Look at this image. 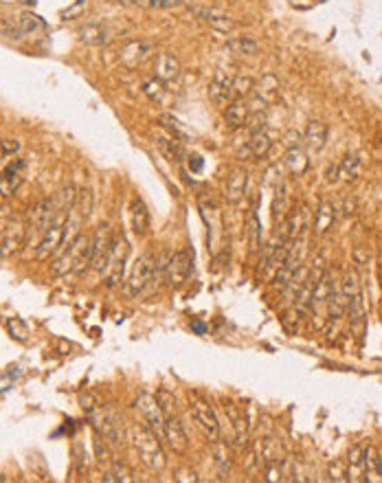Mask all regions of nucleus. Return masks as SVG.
Instances as JSON below:
<instances>
[{"label":"nucleus","mask_w":382,"mask_h":483,"mask_svg":"<svg viewBox=\"0 0 382 483\" xmlns=\"http://www.w3.org/2000/svg\"><path fill=\"white\" fill-rule=\"evenodd\" d=\"M92 204H94V196L92 191L88 187L79 189L77 191V198H75V211L81 215V218H88L92 213Z\"/></svg>","instance_id":"obj_39"},{"label":"nucleus","mask_w":382,"mask_h":483,"mask_svg":"<svg viewBox=\"0 0 382 483\" xmlns=\"http://www.w3.org/2000/svg\"><path fill=\"white\" fill-rule=\"evenodd\" d=\"M304 141L310 152H321L327 143V128L321 121H310L304 132Z\"/></svg>","instance_id":"obj_29"},{"label":"nucleus","mask_w":382,"mask_h":483,"mask_svg":"<svg viewBox=\"0 0 382 483\" xmlns=\"http://www.w3.org/2000/svg\"><path fill=\"white\" fill-rule=\"evenodd\" d=\"M249 240H251V248L257 251L259 244H262V222L257 218V209H253L249 218Z\"/></svg>","instance_id":"obj_43"},{"label":"nucleus","mask_w":382,"mask_h":483,"mask_svg":"<svg viewBox=\"0 0 382 483\" xmlns=\"http://www.w3.org/2000/svg\"><path fill=\"white\" fill-rule=\"evenodd\" d=\"M194 329H196V332H200V334H202V332H204V325H200V323H194Z\"/></svg>","instance_id":"obj_53"},{"label":"nucleus","mask_w":382,"mask_h":483,"mask_svg":"<svg viewBox=\"0 0 382 483\" xmlns=\"http://www.w3.org/2000/svg\"><path fill=\"white\" fill-rule=\"evenodd\" d=\"M187 0H143L141 7L145 9H172V7H181Z\"/></svg>","instance_id":"obj_45"},{"label":"nucleus","mask_w":382,"mask_h":483,"mask_svg":"<svg viewBox=\"0 0 382 483\" xmlns=\"http://www.w3.org/2000/svg\"><path fill=\"white\" fill-rule=\"evenodd\" d=\"M283 165H285V170H288L290 174L301 176L310 167V158H308V154L301 147H290L288 152H285V156H283Z\"/></svg>","instance_id":"obj_30"},{"label":"nucleus","mask_w":382,"mask_h":483,"mask_svg":"<svg viewBox=\"0 0 382 483\" xmlns=\"http://www.w3.org/2000/svg\"><path fill=\"white\" fill-rule=\"evenodd\" d=\"M128 441L132 444V448L139 455V459L149 468V470L160 473L165 470L167 466V457H165V450L160 446V437L145 426L143 422H132L128 424V433H126Z\"/></svg>","instance_id":"obj_1"},{"label":"nucleus","mask_w":382,"mask_h":483,"mask_svg":"<svg viewBox=\"0 0 382 483\" xmlns=\"http://www.w3.org/2000/svg\"><path fill=\"white\" fill-rule=\"evenodd\" d=\"M363 167V161L358 154H347L343 161L338 163V181H356Z\"/></svg>","instance_id":"obj_33"},{"label":"nucleus","mask_w":382,"mask_h":483,"mask_svg":"<svg viewBox=\"0 0 382 483\" xmlns=\"http://www.w3.org/2000/svg\"><path fill=\"white\" fill-rule=\"evenodd\" d=\"M90 268V236H77L71 244L56 255V261H53L51 272L56 277H62V275H81Z\"/></svg>","instance_id":"obj_2"},{"label":"nucleus","mask_w":382,"mask_h":483,"mask_svg":"<svg viewBox=\"0 0 382 483\" xmlns=\"http://www.w3.org/2000/svg\"><path fill=\"white\" fill-rule=\"evenodd\" d=\"M24 161L22 158H13L7 167L0 172V202L9 200L13 193L18 191V187L24 181Z\"/></svg>","instance_id":"obj_16"},{"label":"nucleus","mask_w":382,"mask_h":483,"mask_svg":"<svg viewBox=\"0 0 382 483\" xmlns=\"http://www.w3.org/2000/svg\"><path fill=\"white\" fill-rule=\"evenodd\" d=\"M40 29H44V20L38 16V13H31V11H24L20 13V18L16 22V33L18 38H24V35H31Z\"/></svg>","instance_id":"obj_31"},{"label":"nucleus","mask_w":382,"mask_h":483,"mask_svg":"<svg viewBox=\"0 0 382 483\" xmlns=\"http://www.w3.org/2000/svg\"><path fill=\"white\" fill-rule=\"evenodd\" d=\"M0 149H3V154H16V152L20 149V143L13 141V139H7L0 143Z\"/></svg>","instance_id":"obj_49"},{"label":"nucleus","mask_w":382,"mask_h":483,"mask_svg":"<svg viewBox=\"0 0 382 483\" xmlns=\"http://www.w3.org/2000/svg\"><path fill=\"white\" fill-rule=\"evenodd\" d=\"M183 75V66L178 62V58L167 51H163L156 55L154 60V77L160 79L163 84H172V81H176Z\"/></svg>","instance_id":"obj_18"},{"label":"nucleus","mask_w":382,"mask_h":483,"mask_svg":"<svg viewBox=\"0 0 382 483\" xmlns=\"http://www.w3.org/2000/svg\"><path fill=\"white\" fill-rule=\"evenodd\" d=\"M226 413L231 416V420H233V431H235V444L238 446H244L249 439V429H247V420H244V416L240 411H235L233 407H226Z\"/></svg>","instance_id":"obj_37"},{"label":"nucleus","mask_w":382,"mask_h":483,"mask_svg":"<svg viewBox=\"0 0 382 483\" xmlns=\"http://www.w3.org/2000/svg\"><path fill=\"white\" fill-rule=\"evenodd\" d=\"M253 92V79L251 77H233V95L235 97H244V95H251Z\"/></svg>","instance_id":"obj_44"},{"label":"nucleus","mask_w":382,"mask_h":483,"mask_svg":"<svg viewBox=\"0 0 382 483\" xmlns=\"http://www.w3.org/2000/svg\"><path fill=\"white\" fill-rule=\"evenodd\" d=\"M26 244V222L22 218L7 215L0 220V257L16 255Z\"/></svg>","instance_id":"obj_6"},{"label":"nucleus","mask_w":382,"mask_h":483,"mask_svg":"<svg viewBox=\"0 0 382 483\" xmlns=\"http://www.w3.org/2000/svg\"><path fill=\"white\" fill-rule=\"evenodd\" d=\"M134 409L139 413L141 422L163 439V433H165V413H163L158 400L152 393H141L134 400Z\"/></svg>","instance_id":"obj_10"},{"label":"nucleus","mask_w":382,"mask_h":483,"mask_svg":"<svg viewBox=\"0 0 382 483\" xmlns=\"http://www.w3.org/2000/svg\"><path fill=\"white\" fill-rule=\"evenodd\" d=\"M340 295H343V299L345 301H349V299H354L356 297L358 293H360V279H358V275H356V270H345V275H343V281H340Z\"/></svg>","instance_id":"obj_36"},{"label":"nucleus","mask_w":382,"mask_h":483,"mask_svg":"<svg viewBox=\"0 0 382 483\" xmlns=\"http://www.w3.org/2000/svg\"><path fill=\"white\" fill-rule=\"evenodd\" d=\"M189 170H191V172H196V174H198V172L202 170V158H200L198 154H194V156H189Z\"/></svg>","instance_id":"obj_51"},{"label":"nucleus","mask_w":382,"mask_h":483,"mask_svg":"<svg viewBox=\"0 0 382 483\" xmlns=\"http://www.w3.org/2000/svg\"><path fill=\"white\" fill-rule=\"evenodd\" d=\"M247 189H249V170L247 167H235L226 176V183H224V198L231 204H240L247 196Z\"/></svg>","instance_id":"obj_17"},{"label":"nucleus","mask_w":382,"mask_h":483,"mask_svg":"<svg viewBox=\"0 0 382 483\" xmlns=\"http://www.w3.org/2000/svg\"><path fill=\"white\" fill-rule=\"evenodd\" d=\"M251 119V108H249V101L242 99V97H235V99H231L224 108V123L231 128V130H238V128H244Z\"/></svg>","instance_id":"obj_20"},{"label":"nucleus","mask_w":382,"mask_h":483,"mask_svg":"<svg viewBox=\"0 0 382 483\" xmlns=\"http://www.w3.org/2000/svg\"><path fill=\"white\" fill-rule=\"evenodd\" d=\"M209 97H211V101L217 104V106H224L231 99H235V95H233V77L224 75V73H217L213 77V81H211V86H209Z\"/></svg>","instance_id":"obj_23"},{"label":"nucleus","mask_w":382,"mask_h":483,"mask_svg":"<svg viewBox=\"0 0 382 483\" xmlns=\"http://www.w3.org/2000/svg\"><path fill=\"white\" fill-rule=\"evenodd\" d=\"M285 211V187L281 185L277 189V198H275V204H272V215H275V220Z\"/></svg>","instance_id":"obj_47"},{"label":"nucleus","mask_w":382,"mask_h":483,"mask_svg":"<svg viewBox=\"0 0 382 483\" xmlns=\"http://www.w3.org/2000/svg\"><path fill=\"white\" fill-rule=\"evenodd\" d=\"M365 452H367V448L360 446V444L354 446L347 452V477H349V481H365V475H367Z\"/></svg>","instance_id":"obj_28"},{"label":"nucleus","mask_w":382,"mask_h":483,"mask_svg":"<svg viewBox=\"0 0 382 483\" xmlns=\"http://www.w3.org/2000/svg\"><path fill=\"white\" fill-rule=\"evenodd\" d=\"M154 55V44L147 42V40H128L126 44H121L117 51V58L121 62V66H126L128 71H134V68L143 66L149 58Z\"/></svg>","instance_id":"obj_11"},{"label":"nucleus","mask_w":382,"mask_h":483,"mask_svg":"<svg viewBox=\"0 0 382 483\" xmlns=\"http://www.w3.org/2000/svg\"><path fill=\"white\" fill-rule=\"evenodd\" d=\"M160 119V126H163V130H167L169 134H174V136H178L181 141H185L187 136H189V130L183 126V123L176 119V117H172V115H160L158 117Z\"/></svg>","instance_id":"obj_41"},{"label":"nucleus","mask_w":382,"mask_h":483,"mask_svg":"<svg viewBox=\"0 0 382 483\" xmlns=\"http://www.w3.org/2000/svg\"><path fill=\"white\" fill-rule=\"evenodd\" d=\"M117 3H121V5H136V7H141L143 0H117Z\"/></svg>","instance_id":"obj_52"},{"label":"nucleus","mask_w":382,"mask_h":483,"mask_svg":"<svg viewBox=\"0 0 382 483\" xmlns=\"http://www.w3.org/2000/svg\"><path fill=\"white\" fill-rule=\"evenodd\" d=\"M79 402H81V409L86 411V416H88V413H92L94 409L99 407V404H97V398H94L92 393H84V395L79 398Z\"/></svg>","instance_id":"obj_48"},{"label":"nucleus","mask_w":382,"mask_h":483,"mask_svg":"<svg viewBox=\"0 0 382 483\" xmlns=\"http://www.w3.org/2000/svg\"><path fill=\"white\" fill-rule=\"evenodd\" d=\"M325 181H327V183H336V181H338V163H336V165H332V167H327V172H325Z\"/></svg>","instance_id":"obj_50"},{"label":"nucleus","mask_w":382,"mask_h":483,"mask_svg":"<svg viewBox=\"0 0 382 483\" xmlns=\"http://www.w3.org/2000/svg\"><path fill=\"white\" fill-rule=\"evenodd\" d=\"M79 40L88 47H103L110 42V31L106 29L103 24L94 22V24H86L79 29Z\"/></svg>","instance_id":"obj_27"},{"label":"nucleus","mask_w":382,"mask_h":483,"mask_svg":"<svg viewBox=\"0 0 382 483\" xmlns=\"http://www.w3.org/2000/svg\"><path fill=\"white\" fill-rule=\"evenodd\" d=\"M224 49L231 51V53H235V55H255L259 51V44H257V40L251 38V35H235L224 44Z\"/></svg>","instance_id":"obj_32"},{"label":"nucleus","mask_w":382,"mask_h":483,"mask_svg":"<svg viewBox=\"0 0 382 483\" xmlns=\"http://www.w3.org/2000/svg\"><path fill=\"white\" fill-rule=\"evenodd\" d=\"M88 418H90V424H92V429L97 431L99 437H103L108 444H113V446H121L124 444V439L128 429L124 426V420L119 418V413L113 411V409H101L97 407L92 413H88Z\"/></svg>","instance_id":"obj_3"},{"label":"nucleus","mask_w":382,"mask_h":483,"mask_svg":"<svg viewBox=\"0 0 382 483\" xmlns=\"http://www.w3.org/2000/svg\"><path fill=\"white\" fill-rule=\"evenodd\" d=\"M310 224V211H308V206H299V209L290 211L288 218L283 220V224L281 229L275 233V236L279 240H285V242H292V240H299V238H304V233Z\"/></svg>","instance_id":"obj_15"},{"label":"nucleus","mask_w":382,"mask_h":483,"mask_svg":"<svg viewBox=\"0 0 382 483\" xmlns=\"http://www.w3.org/2000/svg\"><path fill=\"white\" fill-rule=\"evenodd\" d=\"M53 206H56V204H53ZM68 218H71V211H68V209H56L49 229L44 231V236L40 238V242L33 248V257L38 261L49 259L51 255H58L62 240H64V231H66Z\"/></svg>","instance_id":"obj_4"},{"label":"nucleus","mask_w":382,"mask_h":483,"mask_svg":"<svg viewBox=\"0 0 382 483\" xmlns=\"http://www.w3.org/2000/svg\"><path fill=\"white\" fill-rule=\"evenodd\" d=\"M53 213H56V206H53V200H49V198H42L33 204L29 222H26V244L35 248L40 238H42L44 231L49 229Z\"/></svg>","instance_id":"obj_9"},{"label":"nucleus","mask_w":382,"mask_h":483,"mask_svg":"<svg viewBox=\"0 0 382 483\" xmlns=\"http://www.w3.org/2000/svg\"><path fill=\"white\" fill-rule=\"evenodd\" d=\"M215 466H217V473H220V477H226L229 470H231V448L224 444V441L215 439Z\"/></svg>","instance_id":"obj_38"},{"label":"nucleus","mask_w":382,"mask_h":483,"mask_svg":"<svg viewBox=\"0 0 382 483\" xmlns=\"http://www.w3.org/2000/svg\"><path fill=\"white\" fill-rule=\"evenodd\" d=\"M143 92L152 101H163V97H165V84L156 77H147V79H143Z\"/></svg>","instance_id":"obj_42"},{"label":"nucleus","mask_w":382,"mask_h":483,"mask_svg":"<svg viewBox=\"0 0 382 483\" xmlns=\"http://www.w3.org/2000/svg\"><path fill=\"white\" fill-rule=\"evenodd\" d=\"M163 439L167 441L174 452H187L189 439H187V433L183 429L181 420L176 418V413L174 416H165V433H163Z\"/></svg>","instance_id":"obj_19"},{"label":"nucleus","mask_w":382,"mask_h":483,"mask_svg":"<svg viewBox=\"0 0 382 483\" xmlns=\"http://www.w3.org/2000/svg\"><path fill=\"white\" fill-rule=\"evenodd\" d=\"M154 261H156V257L152 253H143L139 259L134 261V266L130 270V277H128V284H126L130 297L143 295L145 290L154 284Z\"/></svg>","instance_id":"obj_8"},{"label":"nucleus","mask_w":382,"mask_h":483,"mask_svg":"<svg viewBox=\"0 0 382 483\" xmlns=\"http://www.w3.org/2000/svg\"><path fill=\"white\" fill-rule=\"evenodd\" d=\"M365 468H367L365 481H382V457L372 446L365 452Z\"/></svg>","instance_id":"obj_34"},{"label":"nucleus","mask_w":382,"mask_h":483,"mask_svg":"<svg viewBox=\"0 0 382 483\" xmlns=\"http://www.w3.org/2000/svg\"><path fill=\"white\" fill-rule=\"evenodd\" d=\"M110 244H113L110 227L99 224L90 236V268L92 270L101 272V268L106 264V257H108V251H110Z\"/></svg>","instance_id":"obj_13"},{"label":"nucleus","mask_w":382,"mask_h":483,"mask_svg":"<svg viewBox=\"0 0 382 483\" xmlns=\"http://www.w3.org/2000/svg\"><path fill=\"white\" fill-rule=\"evenodd\" d=\"M189 411H191V418H194V422L200 426L204 435L211 441L220 439V422H217V416L211 404H207L204 400H194Z\"/></svg>","instance_id":"obj_12"},{"label":"nucleus","mask_w":382,"mask_h":483,"mask_svg":"<svg viewBox=\"0 0 382 483\" xmlns=\"http://www.w3.org/2000/svg\"><path fill=\"white\" fill-rule=\"evenodd\" d=\"M194 11V16L202 22H207L209 26H213L215 31H222V33H229L235 29V22L231 20L226 13L217 11V9H211V7H194L191 9Z\"/></svg>","instance_id":"obj_21"},{"label":"nucleus","mask_w":382,"mask_h":483,"mask_svg":"<svg viewBox=\"0 0 382 483\" xmlns=\"http://www.w3.org/2000/svg\"><path fill=\"white\" fill-rule=\"evenodd\" d=\"M156 147L160 149V154L165 156L167 161L178 163V161H183V158H185V147H183V141L178 139V136L169 134L167 130L156 132Z\"/></svg>","instance_id":"obj_22"},{"label":"nucleus","mask_w":382,"mask_h":483,"mask_svg":"<svg viewBox=\"0 0 382 483\" xmlns=\"http://www.w3.org/2000/svg\"><path fill=\"white\" fill-rule=\"evenodd\" d=\"M257 97H262V99L268 104V101H275L277 95H279V81L275 79V75H264L262 81L257 84Z\"/></svg>","instance_id":"obj_35"},{"label":"nucleus","mask_w":382,"mask_h":483,"mask_svg":"<svg viewBox=\"0 0 382 483\" xmlns=\"http://www.w3.org/2000/svg\"><path fill=\"white\" fill-rule=\"evenodd\" d=\"M347 312H349V323L351 327L356 329V334L360 336L363 327H365V321H367V299H365V293L360 290V293L347 301Z\"/></svg>","instance_id":"obj_26"},{"label":"nucleus","mask_w":382,"mask_h":483,"mask_svg":"<svg viewBox=\"0 0 382 483\" xmlns=\"http://www.w3.org/2000/svg\"><path fill=\"white\" fill-rule=\"evenodd\" d=\"M130 224H132V231H134L139 238L147 236L149 227H152V220H149L147 206H145L143 200H139V198H134L132 204H130Z\"/></svg>","instance_id":"obj_24"},{"label":"nucleus","mask_w":382,"mask_h":483,"mask_svg":"<svg viewBox=\"0 0 382 483\" xmlns=\"http://www.w3.org/2000/svg\"><path fill=\"white\" fill-rule=\"evenodd\" d=\"M191 272H194V251H191V248H178V251L172 253L167 259L163 281H165L167 288H181L187 284Z\"/></svg>","instance_id":"obj_7"},{"label":"nucleus","mask_w":382,"mask_h":483,"mask_svg":"<svg viewBox=\"0 0 382 483\" xmlns=\"http://www.w3.org/2000/svg\"><path fill=\"white\" fill-rule=\"evenodd\" d=\"M7 332L13 341H18V343L29 341V327H26V323L22 319H18V316L7 319Z\"/></svg>","instance_id":"obj_40"},{"label":"nucleus","mask_w":382,"mask_h":483,"mask_svg":"<svg viewBox=\"0 0 382 483\" xmlns=\"http://www.w3.org/2000/svg\"><path fill=\"white\" fill-rule=\"evenodd\" d=\"M128 257H130V244H128V240L124 236H121V238H113L110 251H108L106 264L101 268V277H103V284L108 288H115V286H119L121 281H124Z\"/></svg>","instance_id":"obj_5"},{"label":"nucleus","mask_w":382,"mask_h":483,"mask_svg":"<svg viewBox=\"0 0 382 483\" xmlns=\"http://www.w3.org/2000/svg\"><path fill=\"white\" fill-rule=\"evenodd\" d=\"M330 479H332V481H349V477H347V464L334 461V464L330 466Z\"/></svg>","instance_id":"obj_46"},{"label":"nucleus","mask_w":382,"mask_h":483,"mask_svg":"<svg viewBox=\"0 0 382 483\" xmlns=\"http://www.w3.org/2000/svg\"><path fill=\"white\" fill-rule=\"evenodd\" d=\"M336 222V206L330 200H321L315 213V236H325Z\"/></svg>","instance_id":"obj_25"},{"label":"nucleus","mask_w":382,"mask_h":483,"mask_svg":"<svg viewBox=\"0 0 382 483\" xmlns=\"http://www.w3.org/2000/svg\"><path fill=\"white\" fill-rule=\"evenodd\" d=\"M272 147V136L268 134L266 128H253L249 132V141L244 143V147L238 149V156L242 161H255L266 156Z\"/></svg>","instance_id":"obj_14"}]
</instances>
